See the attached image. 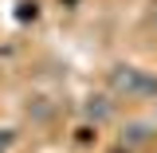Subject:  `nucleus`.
I'll return each instance as SVG.
<instances>
[{
	"instance_id": "1",
	"label": "nucleus",
	"mask_w": 157,
	"mask_h": 153,
	"mask_svg": "<svg viewBox=\"0 0 157 153\" xmlns=\"http://www.w3.org/2000/svg\"><path fill=\"white\" fill-rule=\"evenodd\" d=\"M110 86L126 98H153L157 94V78L149 71H137V67H114Z\"/></svg>"
}]
</instances>
